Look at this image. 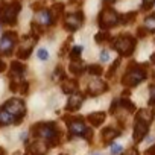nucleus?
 Masks as SVG:
<instances>
[{
    "label": "nucleus",
    "instance_id": "nucleus-2",
    "mask_svg": "<svg viewBox=\"0 0 155 155\" xmlns=\"http://www.w3.org/2000/svg\"><path fill=\"white\" fill-rule=\"evenodd\" d=\"M143 79H146V65L144 64H137V62H131L125 71V74L122 76V84L125 87H137L140 82H143Z\"/></svg>",
    "mask_w": 155,
    "mask_h": 155
},
{
    "label": "nucleus",
    "instance_id": "nucleus-31",
    "mask_svg": "<svg viewBox=\"0 0 155 155\" xmlns=\"http://www.w3.org/2000/svg\"><path fill=\"white\" fill-rule=\"evenodd\" d=\"M37 56H38L40 61H47V59H49V52H47L46 49H40V50L37 52Z\"/></svg>",
    "mask_w": 155,
    "mask_h": 155
},
{
    "label": "nucleus",
    "instance_id": "nucleus-18",
    "mask_svg": "<svg viewBox=\"0 0 155 155\" xmlns=\"http://www.w3.org/2000/svg\"><path fill=\"white\" fill-rule=\"evenodd\" d=\"M17 125L15 117H12L3 107H0V126H6V125Z\"/></svg>",
    "mask_w": 155,
    "mask_h": 155
},
{
    "label": "nucleus",
    "instance_id": "nucleus-43",
    "mask_svg": "<svg viewBox=\"0 0 155 155\" xmlns=\"http://www.w3.org/2000/svg\"><path fill=\"white\" fill-rule=\"evenodd\" d=\"M150 61H152V62H155V53H152V55H150Z\"/></svg>",
    "mask_w": 155,
    "mask_h": 155
},
{
    "label": "nucleus",
    "instance_id": "nucleus-36",
    "mask_svg": "<svg viewBox=\"0 0 155 155\" xmlns=\"http://www.w3.org/2000/svg\"><path fill=\"white\" fill-rule=\"evenodd\" d=\"M87 141H91V138H93V129L91 128H87V131L84 132V135H82Z\"/></svg>",
    "mask_w": 155,
    "mask_h": 155
},
{
    "label": "nucleus",
    "instance_id": "nucleus-38",
    "mask_svg": "<svg viewBox=\"0 0 155 155\" xmlns=\"http://www.w3.org/2000/svg\"><path fill=\"white\" fill-rule=\"evenodd\" d=\"M137 34H138V37H140V38H141V37H146V29H144V28H138Z\"/></svg>",
    "mask_w": 155,
    "mask_h": 155
},
{
    "label": "nucleus",
    "instance_id": "nucleus-26",
    "mask_svg": "<svg viewBox=\"0 0 155 155\" xmlns=\"http://www.w3.org/2000/svg\"><path fill=\"white\" fill-rule=\"evenodd\" d=\"M137 14L135 12H126V14H120V23L122 25H129L135 20Z\"/></svg>",
    "mask_w": 155,
    "mask_h": 155
},
{
    "label": "nucleus",
    "instance_id": "nucleus-27",
    "mask_svg": "<svg viewBox=\"0 0 155 155\" xmlns=\"http://www.w3.org/2000/svg\"><path fill=\"white\" fill-rule=\"evenodd\" d=\"M87 70H88V73L93 74V76H101V74H102V67H101L99 64H91V65L87 67Z\"/></svg>",
    "mask_w": 155,
    "mask_h": 155
},
{
    "label": "nucleus",
    "instance_id": "nucleus-8",
    "mask_svg": "<svg viewBox=\"0 0 155 155\" xmlns=\"http://www.w3.org/2000/svg\"><path fill=\"white\" fill-rule=\"evenodd\" d=\"M84 23V12L82 11H76V12H71L68 15H65L64 18V28L70 32H74L78 31Z\"/></svg>",
    "mask_w": 155,
    "mask_h": 155
},
{
    "label": "nucleus",
    "instance_id": "nucleus-34",
    "mask_svg": "<svg viewBox=\"0 0 155 155\" xmlns=\"http://www.w3.org/2000/svg\"><path fill=\"white\" fill-rule=\"evenodd\" d=\"M28 88H29V82H28V81H21V82H20V87H18L20 93H21V94H26V93H28Z\"/></svg>",
    "mask_w": 155,
    "mask_h": 155
},
{
    "label": "nucleus",
    "instance_id": "nucleus-44",
    "mask_svg": "<svg viewBox=\"0 0 155 155\" xmlns=\"http://www.w3.org/2000/svg\"><path fill=\"white\" fill-rule=\"evenodd\" d=\"M25 155H34V153H31V152H26V153H25Z\"/></svg>",
    "mask_w": 155,
    "mask_h": 155
},
{
    "label": "nucleus",
    "instance_id": "nucleus-21",
    "mask_svg": "<svg viewBox=\"0 0 155 155\" xmlns=\"http://www.w3.org/2000/svg\"><path fill=\"white\" fill-rule=\"evenodd\" d=\"M68 70H70V73H73V74H76V76H79V74L84 73L85 65L82 64V61H74V62H70Z\"/></svg>",
    "mask_w": 155,
    "mask_h": 155
},
{
    "label": "nucleus",
    "instance_id": "nucleus-9",
    "mask_svg": "<svg viewBox=\"0 0 155 155\" xmlns=\"http://www.w3.org/2000/svg\"><path fill=\"white\" fill-rule=\"evenodd\" d=\"M15 43H17V34L5 32L3 37L0 38V55H11Z\"/></svg>",
    "mask_w": 155,
    "mask_h": 155
},
{
    "label": "nucleus",
    "instance_id": "nucleus-45",
    "mask_svg": "<svg viewBox=\"0 0 155 155\" xmlns=\"http://www.w3.org/2000/svg\"><path fill=\"white\" fill-rule=\"evenodd\" d=\"M93 155H101V153H93Z\"/></svg>",
    "mask_w": 155,
    "mask_h": 155
},
{
    "label": "nucleus",
    "instance_id": "nucleus-29",
    "mask_svg": "<svg viewBox=\"0 0 155 155\" xmlns=\"http://www.w3.org/2000/svg\"><path fill=\"white\" fill-rule=\"evenodd\" d=\"M149 105L155 107V84L149 87Z\"/></svg>",
    "mask_w": 155,
    "mask_h": 155
},
{
    "label": "nucleus",
    "instance_id": "nucleus-24",
    "mask_svg": "<svg viewBox=\"0 0 155 155\" xmlns=\"http://www.w3.org/2000/svg\"><path fill=\"white\" fill-rule=\"evenodd\" d=\"M119 105H120L122 108H125L126 111H129V113H134V111H135L134 102H131L128 97H120V99H119Z\"/></svg>",
    "mask_w": 155,
    "mask_h": 155
},
{
    "label": "nucleus",
    "instance_id": "nucleus-5",
    "mask_svg": "<svg viewBox=\"0 0 155 155\" xmlns=\"http://www.w3.org/2000/svg\"><path fill=\"white\" fill-rule=\"evenodd\" d=\"M120 23V14H117L113 8H110V6H107V8H104L102 11H101V14H99V17H97V25H99V28L101 29H111V28H114L116 25H119Z\"/></svg>",
    "mask_w": 155,
    "mask_h": 155
},
{
    "label": "nucleus",
    "instance_id": "nucleus-10",
    "mask_svg": "<svg viewBox=\"0 0 155 155\" xmlns=\"http://www.w3.org/2000/svg\"><path fill=\"white\" fill-rule=\"evenodd\" d=\"M37 43V38L35 37H31V35H25L23 37V41H21V46L18 47V52H17V56L20 59H28L34 46Z\"/></svg>",
    "mask_w": 155,
    "mask_h": 155
},
{
    "label": "nucleus",
    "instance_id": "nucleus-11",
    "mask_svg": "<svg viewBox=\"0 0 155 155\" xmlns=\"http://www.w3.org/2000/svg\"><path fill=\"white\" fill-rule=\"evenodd\" d=\"M108 90V85H107V82L105 81H101V79H94V81H91L90 84H88V87H87V93L90 94V96H101V94H104L105 91Z\"/></svg>",
    "mask_w": 155,
    "mask_h": 155
},
{
    "label": "nucleus",
    "instance_id": "nucleus-39",
    "mask_svg": "<svg viewBox=\"0 0 155 155\" xmlns=\"http://www.w3.org/2000/svg\"><path fill=\"white\" fill-rule=\"evenodd\" d=\"M125 155H140V153H138V150H137L135 147H132V149H129Z\"/></svg>",
    "mask_w": 155,
    "mask_h": 155
},
{
    "label": "nucleus",
    "instance_id": "nucleus-6",
    "mask_svg": "<svg viewBox=\"0 0 155 155\" xmlns=\"http://www.w3.org/2000/svg\"><path fill=\"white\" fill-rule=\"evenodd\" d=\"M3 108H5L12 117H15L17 125L23 120V117H25V114H26V105H25V102H23L21 99H17V97H12V99L6 101V102L3 104Z\"/></svg>",
    "mask_w": 155,
    "mask_h": 155
},
{
    "label": "nucleus",
    "instance_id": "nucleus-30",
    "mask_svg": "<svg viewBox=\"0 0 155 155\" xmlns=\"http://www.w3.org/2000/svg\"><path fill=\"white\" fill-rule=\"evenodd\" d=\"M108 38H110L108 32H99V34H96V37H94L96 43H104V41H107Z\"/></svg>",
    "mask_w": 155,
    "mask_h": 155
},
{
    "label": "nucleus",
    "instance_id": "nucleus-32",
    "mask_svg": "<svg viewBox=\"0 0 155 155\" xmlns=\"http://www.w3.org/2000/svg\"><path fill=\"white\" fill-rule=\"evenodd\" d=\"M119 64H120V58H119V59H116V61L113 62V65L110 67V71L107 73V76H108V78H113V76H114V73H116V68L119 67Z\"/></svg>",
    "mask_w": 155,
    "mask_h": 155
},
{
    "label": "nucleus",
    "instance_id": "nucleus-23",
    "mask_svg": "<svg viewBox=\"0 0 155 155\" xmlns=\"http://www.w3.org/2000/svg\"><path fill=\"white\" fill-rule=\"evenodd\" d=\"M82 46H74L70 52H68V58H70V61L71 62H74V61H81L79 59V56H81V52H82Z\"/></svg>",
    "mask_w": 155,
    "mask_h": 155
},
{
    "label": "nucleus",
    "instance_id": "nucleus-42",
    "mask_svg": "<svg viewBox=\"0 0 155 155\" xmlns=\"http://www.w3.org/2000/svg\"><path fill=\"white\" fill-rule=\"evenodd\" d=\"M3 70H5V62L0 61V71H3Z\"/></svg>",
    "mask_w": 155,
    "mask_h": 155
},
{
    "label": "nucleus",
    "instance_id": "nucleus-47",
    "mask_svg": "<svg viewBox=\"0 0 155 155\" xmlns=\"http://www.w3.org/2000/svg\"><path fill=\"white\" fill-rule=\"evenodd\" d=\"M61 155H65V153H61Z\"/></svg>",
    "mask_w": 155,
    "mask_h": 155
},
{
    "label": "nucleus",
    "instance_id": "nucleus-12",
    "mask_svg": "<svg viewBox=\"0 0 155 155\" xmlns=\"http://www.w3.org/2000/svg\"><path fill=\"white\" fill-rule=\"evenodd\" d=\"M147 131H149V125L140 122V120H135L134 123V131H132V138L135 143L141 141L146 135H147Z\"/></svg>",
    "mask_w": 155,
    "mask_h": 155
},
{
    "label": "nucleus",
    "instance_id": "nucleus-17",
    "mask_svg": "<svg viewBox=\"0 0 155 155\" xmlns=\"http://www.w3.org/2000/svg\"><path fill=\"white\" fill-rule=\"evenodd\" d=\"M87 119H88V122H90L93 126H101V125L105 122L107 114H105L104 111H97V113H91V114H88Z\"/></svg>",
    "mask_w": 155,
    "mask_h": 155
},
{
    "label": "nucleus",
    "instance_id": "nucleus-35",
    "mask_svg": "<svg viewBox=\"0 0 155 155\" xmlns=\"http://www.w3.org/2000/svg\"><path fill=\"white\" fill-rule=\"evenodd\" d=\"M122 146L120 144H113L111 146V155H119V153H122Z\"/></svg>",
    "mask_w": 155,
    "mask_h": 155
},
{
    "label": "nucleus",
    "instance_id": "nucleus-22",
    "mask_svg": "<svg viewBox=\"0 0 155 155\" xmlns=\"http://www.w3.org/2000/svg\"><path fill=\"white\" fill-rule=\"evenodd\" d=\"M143 28L146 29V32H150V34L155 32V14L146 17V20H144V23H143Z\"/></svg>",
    "mask_w": 155,
    "mask_h": 155
},
{
    "label": "nucleus",
    "instance_id": "nucleus-46",
    "mask_svg": "<svg viewBox=\"0 0 155 155\" xmlns=\"http://www.w3.org/2000/svg\"><path fill=\"white\" fill-rule=\"evenodd\" d=\"M153 78H155V70H153Z\"/></svg>",
    "mask_w": 155,
    "mask_h": 155
},
{
    "label": "nucleus",
    "instance_id": "nucleus-19",
    "mask_svg": "<svg viewBox=\"0 0 155 155\" xmlns=\"http://www.w3.org/2000/svg\"><path fill=\"white\" fill-rule=\"evenodd\" d=\"M49 12H50L52 25H55V23L58 21V18L62 15V12H64V5H62V3H55V5L52 6V9H49Z\"/></svg>",
    "mask_w": 155,
    "mask_h": 155
},
{
    "label": "nucleus",
    "instance_id": "nucleus-20",
    "mask_svg": "<svg viewBox=\"0 0 155 155\" xmlns=\"http://www.w3.org/2000/svg\"><path fill=\"white\" fill-rule=\"evenodd\" d=\"M26 71V65L21 64V61H12L11 62V74L14 76H21Z\"/></svg>",
    "mask_w": 155,
    "mask_h": 155
},
{
    "label": "nucleus",
    "instance_id": "nucleus-4",
    "mask_svg": "<svg viewBox=\"0 0 155 155\" xmlns=\"http://www.w3.org/2000/svg\"><path fill=\"white\" fill-rule=\"evenodd\" d=\"M20 11H21V5H20L18 2L0 3V23L15 25Z\"/></svg>",
    "mask_w": 155,
    "mask_h": 155
},
{
    "label": "nucleus",
    "instance_id": "nucleus-14",
    "mask_svg": "<svg viewBox=\"0 0 155 155\" xmlns=\"http://www.w3.org/2000/svg\"><path fill=\"white\" fill-rule=\"evenodd\" d=\"M155 117V110L153 108H146V110H140L135 116V120H140L146 125H150L152 120Z\"/></svg>",
    "mask_w": 155,
    "mask_h": 155
},
{
    "label": "nucleus",
    "instance_id": "nucleus-33",
    "mask_svg": "<svg viewBox=\"0 0 155 155\" xmlns=\"http://www.w3.org/2000/svg\"><path fill=\"white\" fill-rule=\"evenodd\" d=\"M155 3V0H143V3H141V9L143 11H149Z\"/></svg>",
    "mask_w": 155,
    "mask_h": 155
},
{
    "label": "nucleus",
    "instance_id": "nucleus-3",
    "mask_svg": "<svg viewBox=\"0 0 155 155\" xmlns=\"http://www.w3.org/2000/svg\"><path fill=\"white\" fill-rule=\"evenodd\" d=\"M135 46H137L135 38L128 34H123L113 40V49L117 50L119 55H122V56H131L135 50Z\"/></svg>",
    "mask_w": 155,
    "mask_h": 155
},
{
    "label": "nucleus",
    "instance_id": "nucleus-41",
    "mask_svg": "<svg viewBox=\"0 0 155 155\" xmlns=\"http://www.w3.org/2000/svg\"><path fill=\"white\" fill-rule=\"evenodd\" d=\"M114 2H116V0H104V3H105L107 6H108V5H113Z\"/></svg>",
    "mask_w": 155,
    "mask_h": 155
},
{
    "label": "nucleus",
    "instance_id": "nucleus-28",
    "mask_svg": "<svg viewBox=\"0 0 155 155\" xmlns=\"http://www.w3.org/2000/svg\"><path fill=\"white\" fill-rule=\"evenodd\" d=\"M31 28H32V32L35 34V38H38V37L43 34V28H41V25H40L37 20L31 23Z\"/></svg>",
    "mask_w": 155,
    "mask_h": 155
},
{
    "label": "nucleus",
    "instance_id": "nucleus-37",
    "mask_svg": "<svg viewBox=\"0 0 155 155\" xmlns=\"http://www.w3.org/2000/svg\"><path fill=\"white\" fill-rule=\"evenodd\" d=\"M108 59H110V55H108V52H107V50H102V52H101V61L107 62Z\"/></svg>",
    "mask_w": 155,
    "mask_h": 155
},
{
    "label": "nucleus",
    "instance_id": "nucleus-7",
    "mask_svg": "<svg viewBox=\"0 0 155 155\" xmlns=\"http://www.w3.org/2000/svg\"><path fill=\"white\" fill-rule=\"evenodd\" d=\"M67 126H68V132L70 135H84V132L87 131L85 122L82 117H64Z\"/></svg>",
    "mask_w": 155,
    "mask_h": 155
},
{
    "label": "nucleus",
    "instance_id": "nucleus-13",
    "mask_svg": "<svg viewBox=\"0 0 155 155\" xmlns=\"http://www.w3.org/2000/svg\"><path fill=\"white\" fill-rule=\"evenodd\" d=\"M84 99H85L84 93L76 91L74 94H71V96H70V99H68V102H67V107H65V110H67V111H70V113H73V111H78V110L81 108V105H82Z\"/></svg>",
    "mask_w": 155,
    "mask_h": 155
},
{
    "label": "nucleus",
    "instance_id": "nucleus-16",
    "mask_svg": "<svg viewBox=\"0 0 155 155\" xmlns=\"http://www.w3.org/2000/svg\"><path fill=\"white\" fill-rule=\"evenodd\" d=\"M120 135V131L119 129H116V128H113V126H108V128H105L104 131H102V140L107 143V144H110L116 137H119Z\"/></svg>",
    "mask_w": 155,
    "mask_h": 155
},
{
    "label": "nucleus",
    "instance_id": "nucleus-40",
    "mask_svg": "<svg viewBox=\"0 0 155 155\" xmlns=\"http://www.w3.org/2000/svg\"><path fill=\"white\" fill-rule=\"evenodd\" d=\"M146 155H155V144H153L152 147H149V149H147Z\"/></svg>",
    "mask_w": 155,
    "mask_h": 155
},
{
    "label": "nucleus",
    "instance_id": "nucleus-15",
    "mask_svg": "<svg viewBox=\"0 0 155 155\" xmlns=\"http://www.w3.org/2000/svg\"><path fill=\"white\" fill-rule=\"evenodd\" d=\"M61 88H62V91L65 93V94H74L76 91H78V82L74 81V79H62V82H61Z\"/></svg>",
    "mask_w": 155,
    "mask_h": 155
},
{
    "label": "nucleus",
    "instance_id": "nucleus-1",
    "mask_svg": "<svg viewBox=\"0 0 155 155\" xmlns=\"http://www.w3.org/2000/svg\"><path fill=\"white\" fill-rule=\"evenodd\" d=\"M31 132H32V135H34L35 140H43L49 146L59 144V135H61V132H59L56 123H53V122L35 123L31 128Z\"/></svg>",
    "mask_w": 155,
    "mask_h": 155
},
{
    "label": "nucleus",
    "instance_id": "nucleus-25",
    "mask_svg": "<svg viewBox=\"0 0 155 155\" xmlns=\"http://www.w3.org/2000/svg\"><path fill=\"white\" fill-rule=\"evenodd\" d=\"M41 26H50L52 25V18H50V12L49 11H43V12H40V17H38V20H37Z\"/></svg>",
    "mask_w": 155,
    "mask_h": 155
}]
</instances>
